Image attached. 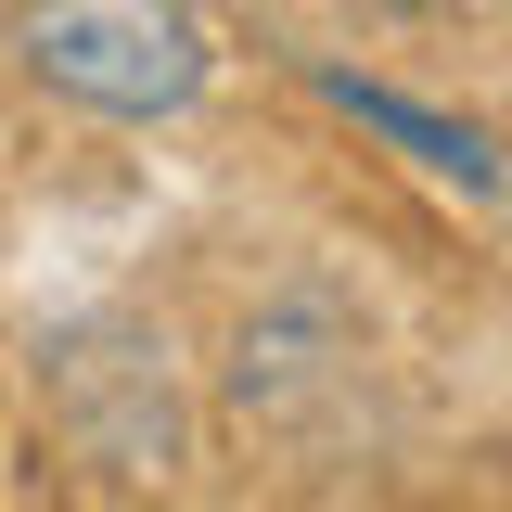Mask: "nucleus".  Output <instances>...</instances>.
Instances as JSON below:
<instances>
[{
    "instance_id": "1",
    "label": "nucleus",
    "mask_w": 512,
    "mask_h": 512,
    "mask_svg": "<svg viewBox=\"0 0 512 512\" xmlns=\"http://www.w3.org/2000/svg\"><path fill=\"white\" fill-rule=\"evenodd\" d=\"M13 64L103 128H154L205 103L218 39L192 0H13Z\"/></svg>"
},
{
    "instance_id": "3",
    "label": "nucleus",
    "mask_w": 512,
    "mask_h": 512,
    "mask_svg": "<svg viewBox=\"0 0 512 512\" xmlns=\"http://www.w3.org/2000/svg\"><path fill=\"white\" fill-rule=\"evenodd\" d=\"M320 103L333 116H359L372 141H397L423 180H461V192H500V141L474 116H436V103H410V90H384V77H359V64H320Z\"/></svg>"
},
{
    "instance_id": "2",
    "label": "nucleus",
    "mask_w": 512,
    "mask_h": 512,
    "mask_svg": "<svg viewBox=\"0 0 512 512\" xmlns=\"http://www.w3.org/2000/svg\"><path fill=\"white\" fill-rule=\"evenodd\" d=\"M320 384H346V320L320 308V295H269L231 333V410L244 423H295Z\"/></svg>"
},
{
    "instance_id": "4",
    "label": "nucleus",
    "mask_w": 512,
    "mask_h": 512,
    "mask_svg": "<svg viewBox=\"0 0 512 512\" xmlns=\"http://www.w3.org/2000/svg\"><path fill=\"white\" fill-rule=\"evenodd\" d=\"M359 13H448V0H359Z\"/></svg>"
}]
</instances>
